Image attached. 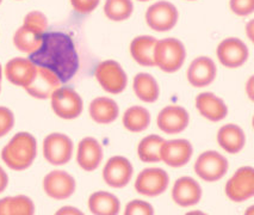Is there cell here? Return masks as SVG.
Segmentation results:
<instances>
[{
  "label": "cell",
  "instance_id": "cell-3",
  "mask_svg": "<svg viewBox=\"0 0 254 215\" xmlns=\"http://www.w3.org/2000/svg\"><path fill=\"white\" fill-rule=\"evenodd\" d=\"M185 47L177 38L170 37L156 41L154 48V64L167 73H174L185 63Z\"/></svg>",
  "mask_w": 254,
  "mask_h": 215
},
{
  "label": "cell",
  "instance_id": "cell-8",
  "mask_svg": "<svg viewBox=\"0 0 254 215\" xmlns=\"http://www.w3.org/2000/svg\"><path fill=\"white\" fill-rule=\"evenodd\" d=\"M73 143L66 134L52 133L43 141L44 159L52 165H64L72 159Z\"/></svg>",
  "mask_w": 254,
  "mask_h": 215
},
{
  "label": "cell",
  "instance_id": "cell-21",
  "mask_svg": "<svg viewBox=\"0 0 254 215\" xmlns=\"http://www.w3.org/2000/svg\"><path fill=\"white\" fill-rule=\"evenodd\" d=\"M196 108L203 117L211 122H218L228 115V107L223 99L211 92H203L197 96Z\"/></svg>",
  "mask_w": 254,
  "mask_h": 215
},
{
  "label": "cell",
  "instance_id": "cell-1",
  "mask_svg": "<svg viewBox=\"0 0 254 215\" xmlns=\"http://www.w3.org/2000/svg\"><path fill=\"white\" fill-rule=\"evenodd\" d=\"M29 59L36 66L55 73L61 82L69 81L79 70V55L74 42L69 35L61 31L46 32L40 48Z\"/></svg>",
  "mask_w": 254,
  "mask_h": 215
},
{
  "label": "cell",
  "instance_id": "cell-34",
  "mask_svg": "<svg viewBox=\"0 0 254 215\" xmlns=\"http://www.w3.org/2000/svg\"><path fill=\"white\" fill-rule=\"evenodd\" d=\"M230 10L236 16L246 17L253 13L254 11V0H230Z\"/></svg>",
  "mask_w": 254,
  "mask_h": 215
},
{
  "label": "cell",
  "instance_id": "cell-39",
  "mask_svg": "<svg viewBox=\"0 0 254 215\" xmlns=\"http://www.w3.org/2000/svg\"><path fill=\"white\" fill-rule=\"evenodd\" d=\"M252 89H253V78H252V76H251L250 80H248V82H247V87H246L247 95H248V97H250L251 99H253V91H252Z\"/></svg>",
  "mask_w": 254,
  "mask_h": 215
},
{
  "label": "cell",
  "instance_id": "cell-13",
  "mask_svg": "<svg viewBox=\"0 0 254 215\" xmlns=\"http://www.w3.org/2000/svg\"><path fill=\"white\" fill-rule=\"evenodd\" d=\"M132 165L127 158L116 155L105 164L103 170L104 182L111 188H123L130 182L132 176Z\"/></svg>",
  "mask_w": 254,
  "mask_h": 215
},
{
  "label": "cell",
  "instance_id": "cell-11",
  "mask_svg": "<svg viewBox=\"0 0 254 215\" xmlns=\"http://www.w3.org/2000/svg\"><path fill=\"white\" fill-rule=\"evenodd\" d=\"M75 188V179L66 171H52L43 179L44 191L47 195L54 200L68 199L74 194Z\"/></svg>",
  "mask_w": 254,
  "mask_h": 215
},
{
  "label": "cell",
  "instance_id": "cell-14",
  "mask_svg": "<svg viewBox=\"0 0 254 215\" xmlns=\"http://www.w3.org/2000/svg\"><path fill=\"white\" fill-rule=\"evenodd\" d=\"M36 70L37 66L30 59L14 58L5 66V75L11 84L25 89L34 80Z\"/></svg>",
  "mask_w": 254,
  "mask_h": 215
},
{
  "label": "cell",
  "instance_id": "cell-6",
  "mask_svg": "<svg viewBox=\"0 0 254 215\" xmlns=\"http://www.w3.org/2000/svg\"><path fill=\"white\" fill-rule=\"evenodd\" d=\"M96 78L100 86L109 93H121L127 86V74L120 64L114 60H106L97 66Z\"/></svg>",
  "mask_w": 254,
  "mask_h": 215
},
{
  "label": "cell",
  "instance_id": "cell-30",
  "mask_svg": "<svg viewBox=\"0 0 254 215\" xmlns=\"http://www.w3.org/2000/svg\"><path fill=\"white\" fill-rule=\"evenodd\" d=\"M164 141L165 140L159 135L146 137L138 143V158L143 163H159V161H161V146Z\"/></svg>",
  "mask_w": 254,
  "mask_h": 215
},
{
  "label": "cell",
  "instance_id": "cell-25",
  "mask_svg": "<svg viewBox=\"0 0 254 215\" xmlns=\"http://www.w3.org/2000/svg\"><path fill=\"white\" fill-rule=\"evenodd\" d=\"M88 208L96 215H116L120 213L118 199L108 191H97L88 199Z\"/></svg>",
  "mask_w": 254,
  "mask_h": 215
},
{
  "label": "cell",
  "instance_id": "cell-27",
  "mask_svg": "<svg viewBox=\"0 0 254 215\" xmlns=\"http://www.w3.org/2000/svg\"><path fill=\"white\" fill-rule=\"evenodd\" d=\"M43 35L44 34H40L29 26L22 25L18 30L14 32L13 45L19 52L30 55L40 48L43 40Z\"/></svg>",
  "mask_w": 254,
  "mask_h": 215
},
{
  "label": "cell",
  "instance_id": "cell-35",
  "mask_svg": "<svg viewBox=\"0 0 254 215\" xmlns=\"http://www.w3.org/2000/svg\"><path fill=\"white\" fill-rule=\"evenodd\" d=\"M14 125L13 113L8 108L0 107V138L6 135Z\"/></svg>",
  "mask_w": 254,
  "mask_h": 215
},
{
  "label": "cell",
  "instance_id": "cell-29",
  "mask_svg": "<svg viewBox=\"0 0 254 215\" xmlns=\"http://www.w3.org/2000/svg\"><path fill=\"white\" fill-rule=\"evenodd\" d=\"M150 123V114L146 108L135 105L127 109L123 115V126L132 133H140L146 131Z\"/></svg>",
  "mask_w": 254,
  "mask_h": 215
},
{
  "label": "cell",
  "instance_id": "cell-42",
  "mask_svg": "<svg viewBox=\"0 0 254 215\" xmlns=\"http://www.w3.org/2000/svg\"><path fill=\"white\" fill-rule=\"evenodd\" d=\"M138 1H148V0H138Z\"/></svg>",
  "mask_w": 254,
  "mask_h": 215
},
{
  "label": "cell",
  "instance_id": "cell-18",
  "mask_svg": "<svg viewBox=\"0 0 254 215\" xmlns=\"http://www.w3.org/2000/svg\"><path fill=\"white\" fill-rule=\"evenodd\" d=\"M216 65L210 58L199 57L191 63L188 70V80L194 87H204L215 80Z\"/></svg>",
  "mask_w": 254,
  "mask_h": 215
},
{
  "label": "cell",
  "instance_id": "cell-28",
  "mask_svg": "<svg viewBox=\"0 0 254 215\" xmlns=\"http://www.w3.org/2000/svg\"><path fill=\"white\" fill-rule=\"evenodd\" d=\"M34 213L35 205L28 196H10L0 200V215H32Z\"/></svg>",
  "mask_w": 254,
  "mask_h": 215
},
{
  "label": "cell",
  "instance_id": "cell-12",
  "mask_svg": "<svg viewBox=\"0 0 254 215\" xmlns=\"http://www.w3.org/2000/svg\"><path fill=\"white\" fill-rule=\"evenodd\" d=\"M248 48L240 38L229 37L223 40L217 47V58L223 66L228 69H238L247 61Z\"/></svg>",
  "mask_w": 254,
  "mask_h": 215
},
{
  "label": "cell",
  "instance_id": "cell-2",
  "mask_svg": "<svg viewBox=\"0 0 254 215\" xmlns=\"http://www.w3.org/2000/svg\"><path fill=\"white\" fill-rule=\"evenodd\" d=\"M36 155V139L26 132L14 135L1 151L2 161L14 171H23L30 167Z\"/></svg>",
  "mask_w": 254,
  "mask_h": 215
},
{
  "label": "cell",
  "instance_id": "cell-22",
  "mask_svg": "<svg viewBox=\"0 0 254 215\" xmlns=\"http://www.w3.org/2000/svg\"><path fill=\"white\" fill-rule=\"evenodd\" d=\"M217 143L226 152L236 154L245 147L246 135L240 127L229 123L220 128L217 134Z\"/></svg>",
  "mask_w": 254,
  "mask_h": 215
},
{
  "label": "cell",
  "instance_id": "cell-16",
  "mask_svg": "<svg viewBox=\"0 0 254 215\" xmlns=\"http://www.w3.org/2000/svg\"><path fill=\"white\" fill-rule=\"evenodd\" d=\"M158 127L166 134H178L185 131L190 122L189 113L183 107L170 105L164 108L158 115Z\"/></svg>",
  "mask_w": 254,
  "mask_h": 215
},
{
  "label": "cell",
  "instance_id": "cell-19",
  "mask_svg": "<svg viewBox=\"0 0 254 215\" xmlns=\"http://www.w3.org/2000/svg\"><path fill=\"white\" fill-rule=\"evenodd\" d=\"M172 199L182 207L197 205L202 199V188L193 178L182 177L173 185Z\"/></svg>",
  "mask_w": 254,
  "mask_h": 215
},
{
  "label": "cell",
  "instance_id": "cell-33",
  "mask_svg": "<svg viewBox=\"0 0 254 215\" xmlns=\"http://www.w3.org/2000/svg\"><path fill=\"white\" fill-rule=\"evenodd\" d=\"M126 215H152L154 214V209L148 202L141 201V200H134L128 203L124 211Z\"/></svg>",
  "mask_w": 254,
  "mask_h": 215
},
{
  "label": "cell",
  "instance_id": "cell-15",
  "mask_svg": "<svg viewBox=\"0 0 254 215\" xmlns=\"http://www.w3.org/2000/svg\"><path fill=\"white\" fill-rule=\"evenodd\" d=\"M193 148L190 141L184 139L164 141L161 146V160L171 167H182L190 161Z\"/></svg>",
  "mask_w": 254,
  "mask_h": 215
},
{
  "label": "cell",
  "instance_id": "cell-41",
  "mask_svg": "<svg viewBox=\"0 0 254 215\" xmlns=\"http://www.w3.org/2000/svg\"><path fill=\"white\" fill-rule=\"evenodd\" d=\"M0 84H1V65H0Z\"/></svg>",
  "mask_w": 254,
  "mask_h": 215
},
{
  "label": "cell",
  "instance_id": "cell-10",
  "mask_svg": "<svg viewBox=\"0 0 254 215\" xmlns=\"http://www.w3.org/2000/svg\"><path fill=\"white\" fill-rule=\"evenodd\" d=\"M168 182H170V177L165 170L156 169V167L144 169L137 176L135 189L141 195L154 197L166 191Z\"/></svg>",
  "mask_w": 254,
  "mask_h": 215
},
{
  "label": "cell",
  "instance_id": "cell-7",
  "mask_svg": "<svg viewBox=\"0 0 254 215\" xmlns=\"http://www.w3.org/2000/svg\"><path fill=\"white\" fill-rule=\"evenodd\" d=\"M179 13L172 2L158 1L148 7L146 12V23L152 30L165 32L176 26Z\"/></svg>",
  "mask_w": 254,
  "mask_h": 215
},
{
  "label": "cell",
  "instance_id": "cell-38",
  "mask_svg": "<svg viewBox=\"0 0 254 215\" xmlns=\"http://www.w3.org/2000/svg\"><path fill=\"white\" fill-rule=\"evenodd\" d=\"M56 214L61 215V214H81V212L79 209L73 208V207H64L61 208L60 211L56 212Z\"/></svg>",
  "mask_w": 254,
  "mask_h": 215
},
{
  "label": "cell",
  "instance_id": "cell-26",
  "mask_svg": "<svg viewBox=\"0 0 254 215\" xmlns=\"http://www.w3.org/2000/svg\"><path fill=\"white\" fill-rule=\"evenodd\" d=\"M134 92L141 101L154 103L160 96L158 81L148 73H138L134 78Z\"/></svg>",
  "mask_w": 254,
  "mask_h": 215
},
{
  "label": "cell",
  "instance_id": "cell-20",
  "mask_svg": "<svg viewBox=\"0 0 254 215\" xmlns=\"http://www.w3.org/2000/svg\"><path fill=\"white\" fill-rule=\"evenodd\" d=\"M103 160V148L94 138H85L79 143L76 161L82 170L91 172L99 166Z\"/></svg>",
  "mask_w": 254,
  "mask_h": 215
},
{
  "label": "cell",
  "instance_id": "cell-24",
  "mask_svg": "<svg viewBox=\"0 0 254 215\" xmlns=\"http://www.w3.org/2000/svg\"><path fill=\"white\" fill-rule=\"evenodd\" d=\"M156 38L153 36H138L132 40L130 45L131 57L138 65L153 67L154 64V48Z\"/></svg>",
  "mask_w": 254,
  "mask_h": 215
},
{
  "label": "cell",
  "instance_id": "cell-5",
  "mask_svg": "<svg viewBox=\"0 0 254 215\" xmlns=\"http://www.w3.org/2000/svg\"><path fill=\"white\" fill-rule=\"evenodd\" d=\"M228 160L215 151H206L194 163V172L205 182L220 181L228 171Z\"/></svg>",
  "mask_w": 254,
  "mask_h": 215
},
{
  "label": "cell",
  "instance_id": "cell-32",
  "mask_svg": "<svg viewBox=\"0 0 254 215\" xmlns=\"http://www.w3.org/2000/svg\"><path fill=\"white\" fill-rule=\"evenodd\" d=\"M23 25L29 26L40 34H46L48 29V18L41 11H31L24 17Z\"/></svg>",
  "mask_w": 254,
  "mask_h": 215
},
{
  "label": "cell",
  "instance_id": "cell-17",
  "mask_svg": "<svg viewBox=\"0 0 254 215\" xmlns=\"http://www.w3.org/2000/svg\"><path fill=\"white\" fill-rule=\"evenodd\" d=\"M61 86V80L52 71L37 66L36 75L34 80L28 87H25L26 92L31 97L37 99L50 98L55 90Z\"/></svg>",
  "mask_w": 254,
  "mask_h": 215
},
{
  "label": "cell",
  "instance_id": "cell-23",
  "mask_svg": "<svg viewBox=\"0 0 254 215\" xmlns=\"http://www.w3.org/2000/svg\"><path fill=\"white\" fill-rule=\"evenodd\" d=\"M88 111H90L91 119L99 125H108V123L114 122L120 113L117 103L108 97H98L93 99Z\"/></svg>",
  "mask_w": 254,
  "mask_h": 215
},
{
  "label": "cell",
  "instance_id": "cell-40",
  "mask_svg": "<svg viewBox=\"0 0 254 215\" xmlns=\"http://www.w3.org/2000/svg\"><path fill=\"white\" fill-rule=\"evenodd\" d=\"M252 28H253V22H250L248 23L246 30H247V35H248V38H250L251 41H253V35H252Z\"/></svg>",
  "mask_w": 254,
  "mask_h": 215
},
{
  "label": "cell",
  "instance_id": "cell-9",
  "mask_svg": "<svg viewBox=\"0 0 254 215\" xmlns=\"http://www.w3.org/2000/svg\"><path fill=\"white\" fill-rule=\"evenodd\" d=\"M226 195L233 202H244L254 195V169L240 167L226 184Z\"/></svg>",
  "mask_w": 254,
  "mask_h": 215
},
{
  "label": "cell",
  "instance_id": "cell-36",
  "mask_svg": "<svg viewBox=\"0 0 254 215\" xmlns=\"http://www.w3.org/2000/svg\"><path fill=\"white\" fill-rule=\"evenodd\" d=\"M100 0H70L73 8L75 12L80 14L91 13L99 5Z\"/></svg>",
  "mask_w": 254,
  "mask_h": 215
},
{
  "label": "cell",
  "instance_id": "cell-31",
  "mask_svg": "<svg viewBox=\"0 0 254 215\" xmlns=\"http://www.w3.org/2000/svg\"><path fill=\"white\" fill-rule=\"evenodd\" d=\"M134 11V4L131 0H106L104 13L110 20L122 22L128 19Z\"/></svg>",
  "mask_w": 254,
  "mask_h": 215
},
{
  "label": "cell",
  "instance_id": "cell-4",
  "mask_svg": "<svg viewBox=\"0 0 254 215\" xmlns=\"http://www.w3.org/2000/svg\"><path fill=\"white\" fill-rule=\"evenodd\" d=\"M52 109L56 116L64 120H73L80 116L82 111V99L74 89L69 86H60L50 96Z\"/></svg>",
  "mask_w": 254,
  "mask_h": 215
},
{
  "label": "cell",
  "instance_id": "cell-43",
  "mask_svg": "<svg viewBox=\"0 0 254 215\" xmlns=\"http://www.w3.org/2000/svg\"><path fill=\"white\" fill-rule=\"evenodd\" d=\"M1 1H2V0H0V4H1Z\"/></svg>",
  "mask_w": 254,
  "mask_h": 215
},
{
  "label": "cell",
  "instance_id": "cell-37",
  "mask_svg": "<svg viewBox=\"0 0 254 215\" xmlns=\"http://www.w3.org/2000/svg\"><path fill=\"white\" fill-rule=\"evenodd\" d=\"M7 184H8V177L6 172H5L4 169L0 166V194L6 189Z\"/></svg>",
  "mask_w": 254,
  "mask_h": 215
}]
</instances>
